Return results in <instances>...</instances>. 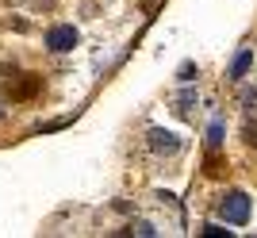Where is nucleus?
<instances>
[{"mask_svg":"<svg viewBox=\"0 0 257 238\" xmlns=\"http://www.w3.org/2000/svg\"><path fill=\"white\" fill-rule=\"evenodd\" d=\"M249 211H253V204H249L246 192H226L223 200H219V219H223L226 227H246Z\"/></svg>","mask_w":257,"mask_h":238,"instance_id":"obj_1","label":"nucleus"},{"mask_svg":"<svg viewBox=\"0 0 257 238\" xmlns=\"http://www.w3.org/2000/svg\"><path fill=\"white\" fill-rule=\"evenodd\" d=\"M46 50H54V54H65V50H73L77 46V27L73 23H58V27H50L46 31Z\"/></svg>","mask_w":257,"mask_h":238,"instance_id":"obj_2","label":"nucleus"},{"mask_svg":"<svg viewBox=\"0 0 257 238\" xmlns=\"http://www.w3.org/2000/svg\"><path fill=\"white\" fill-rule=\"evenodd\" d=\"M146 139H150V150L154 154H177V150H181V139H177L173 131H165V127H150Z\"/></svg>","mask_w":257,"mask_h":238,"instance_id":"obj_3","label":"nucleus"},{"mask_svg":"<svg viewBox=\"0 0 257 238\" xmlns=\"http://www.w3.org/2000/svg\"><path fill=\"white\" fill-rule=\"evenodd\" d=\"M249 62H253V50H249V46H242V50H238L234 54V62H230V77H246V69H249Z\"/></svg>","mask_w":257,"mask_h":238,"instance_id":"obj_4","label":"nucleus"},{"mask_svg":"<svg viewBox=\"0 0 257 238\" xmlns=\"http://www.w3.org/2000/svg\"><path fill=\"white\" fill-rule=\"evenodd\" d=\"M223 146V119H211V127H207V150H219Z\"/></svg>","mask_w":257,"mask_h":238,"instance_id":"obj_5","label":"nucleus"},{"mask_svg":"<svg viewBox=\"0 0 257 238\" xmlns=\"http://www.w3.org/2000/svg\"><path fill=\"white\" fill-rule=\"evenodd\" d=\"M131 230H135V234H146V238H150V234H158V227H154V223H146V219H139V223H135Z\"/></svg>","mask_w":257,"mask_h":238,"instance_id":"obj_6","label":"nucleus"},{"mask_svg":"<svg viewBox=\"0 0 257 238\" xmlns=\"http://www.w3.org/2000/svg\"><path fill=\"white\" fill-rule=\"evenodd\" d=\"M204 234H207V238H223V234H230V230H223L219 223H211V227H204Z\"/></svg>","mask_w":257,"mask_h":238,"instance_id":"obj_7","label":"nucleus"},{"mask_svg":"<svg viewBox=\"0 0 257 238\" xmlns=\"http://www.w3.org/2000/svg\"><path fill=\"white\" fill-rule=\"evenodd\" d=\"M242 104H246V108H253V104H257V88H246V92H242Z\"/></svg>","mask_w":257,"mask_h":238,"instance_id":"obj_8","label":"nucleus"},{"mask_svg":"<svg viewBox=\"0 0 257 238\" xmlns=\"http://www.w3.org/2000/svg\"><path fill=\"white\" fill-rule=\"evenodd\" d=\"M246 142H249V146H257V123H246Z\"/></svg>","mask_w":257,"mask_h":238,"instance_id":"obj_9","label":"nucleus"},{"mask_svg":"<svg viewBox=\"0 0 257 238\" xmlns=\"http://www.w3.org/2000/svg\"><path fill=\"white\" fill-rule=\"evenodd\" d=\"M192 73H196V65H192V62L181 65V81H192Z\"/></svg>","mask_w":257,"mask_h":238,"instance_id":"obj_10","label":"nucleus"}]
</instances>
